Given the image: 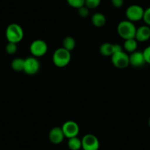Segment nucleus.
Listing matches in <instances>:
<instances>
[{
    "instance_id": "f257e3e1",
    "label": "nucleus",
    "mask_w": 150,
    "mask_h": 150,
    "mask_svg": "<svg viewBox=\"0 0 150 150\" xmlns=\"http://www.w3.org/2000/svg\"><path fill=\"white\" fill-rule=\"evenodd\" d=\"M24 35L23 28L16 23L9 24L5 31V36L8 42L15 44H18L22 41L24 38Z\"/></svg>"
},
{
    "instance_id": "f03ea898",
    "label": "nucleus",
    "mask_w": 150,
    "mask_h": 150,
    "mask_svg": "<svg viewBox=\"0 0 150 150\" xmlns=\"http://www.w3.org/2000/svg\"><path fill=\"white\" fill-rule=\"evenodd\" d=\"M136 29L134 23L128 20L120 21L117 26L118 34L122 38L125 40L135 38Z\"/></svg>"
},
{
    "instance_id": "7ed1b4c3",
    "label": "nucleus",
    "mask_w": 150,
    "mask_h": 150,
    "mask_svg": "<svg viewBox=\"0 0 150 150\" xmlns=\"http://www.w3.org/2000/svg\"><path fill=\"white\" fill-rule=\"evenodd\" d=\"M71 59V52L64 48H58L54 52L52 55V62L58 68H63L69 65Z\"/></svg>"
},
{
    "instance_id": "20e7f679",
    "label": "nucleus",
    "mask_w": 150,
    "mask_h": 150,
    "mask_svg": "<svg viewBox=\"0 0 150 150\" xmlns=\"http://www.w3.org/2000/svg\"><path fill=\"white\" fill-rule=\"evenodd\" d=\"M110 58L112 65L118 69H125L129 65V55L123 50L115 52L111 56Z\"/></svg>"
},
{
    "instance_id": "39448f33",
    "label": "nucleus",
    "mask_w": 150,
    "mask_h": 150,
    "mask_svg": "<svg viewBox=\"0 0 150 150\" xmlns=\"http://www.w3.org/2000/svg\"><path fill=\"white\" fill-rule=\"evenodd\" d=\"M30 53L33 57H40L45 55L48 51V45L44 41L37 39L33 41L30 46Z\"/></svg>"
},
{
    "instance_id": "423d86ee",
    "label": "nucleus",
    "mask_w": 150,
    "mask_h": 150,
    "mask_svg": "<svg viewBox=\"0 0 150 150\" xmlns=\"http://www.w3.org/2000/svg\"><path fill=\"white\" fill-rule=\"evenodd\" d=\"M144 9L141 6L138 5H132L127 8L125 11L127 20L132 22L143 20Z\"/></svg>"
},
{
    "instance_id": "0eeeda50",
    "label": "nucleus",
    "mask_w": 150,
    "mask_h": 150,
    "mask_svg": "<svg viewBox=\"0 0 150 150\" xmlns=\"http://www.w3.org/2000/svg\"><path fill=\"white\" fill-rule=\"evenodd\" d=\"M40 67H41V64L37 57L30 56L24 59V66L23 71H24V73L27 74H35L40 70Z\"/></svg>"
},
{
    "instance_id": "6e6552de",
    "label": "nucleus",
    "mask_w": 150,
    "mask_h": 150,
    "mask_svg": "<svg viewBox=\"0 0 150 150\" xmlns=\"http://www.w3.org/2000/svg\"><path fill=\"white\" fill-rule=\"evenodd\" d=\"M82 148L83 150H98L99 141L93 134H86L82 138Z\"/></svg>"
},
{
    "instance_id": "1a4fd4ad",
    "label": "nucleus",
    "mask_w": 150,
    "mask_h": 150,
    "mask_svg": "<svg viewBox=\"0 0 150 150\" xmlns=\"http://www.w3.org/2000/svg\"><path fill=\"white\" fill-rule=\"evenodd\" d=\"M66 138H71L77 137L80 132V127L74 121H67L61 127Z\"/></svg>"
},
{
    "instance_id": "9d476101",
    "label": "nucleus",
    "mask_w": 150,
    "mask_h": 150,
    "mask_svg": "<svg viewBox=\"0 0 150 150\" xmlns=\"http://www.w3.org/2000/svg\"><path fill=\"white\" fill-rule=\"evenodd\" d=\"M123 50L122 47L119 44H112L110 43H104L99 47V52L105 57H111L116 52Z\"/></svg>"
},
{
    "instance_id": "9b49d317",
    "label": "nucleus",
    "mask_w": 150,
    "mask_h": 150,
    "mask_svg": "<svg viewBox=\"0 0 150 150\" xmlns=\"http://www.w3.org/2000/svg\"><path fill=\"white\" fill-rule=\"evenodd\" d=\"M65 138L63 129L60 127H54L49 133V139L52 144H59L63 142Z\"/></svg>"
},
{
    "instance_id": "f8f14e48",
    "label": "nucleus",
    "mask_w": 150,
    "mask_h": 150,
    "mask_svg": "<svg viewBox=\"0 0 150 150\" xmlns=\"http://www.w3.org/2000/svg\"><path fill=\"white\" fill-rule=\"evenodd\" d=\"M150 38V27L142 25L136 29L135 39L138 42H146Z\"/></svg>"
},
{
    "instance_id": "ddd939ff",
    "label": "nucleus",
    "mask_w": 150,
    "mask_h": 150,
    "mask_svg": "<svg viewBox=\"0 0 150 150\" xmlns=\"http://www.w3.org/2000/svg\"><path fill=\"white\" fill-rule=\"evenodd\" d=\"M129 65L134 67H141L146 63L145 59H144L143 52L135 51L134 52L130 53V55H129Z\"/></svg>"
},
{
    "instance_id": "4468645a",
    "label": "nucleus",
    "mask_w": 150,
    "mask_h": 150,
    "mask_svg": "<svg viewBox=\"0 0 150 150\" xmlns=\"http://www.w3.org/2000/svg\"><path fill=\"white\" fill-rule=\"evenodd\" d=\"M91 23L96 27H102L106 23V17L102 13H96L91 16Z\"/></svg>"
},
{
    "instance_id": "2eb2a0df",
    "label": "nucleus",
    "mask_w": 150,
    "mask_h": 150,
    "mask_svg": "<svg viewBox=\"0 0 150 150\" xmlns=\"http://www.w3.org/2000/svg\"><path fill=\"white\" fill-rule=\"evenodd\" d=\"M123 47L126 52L132 53L137 50L138 41L135 38H129V39L125 40Z\"/></svg>"
},
{
    "instance_id": "dca6fc26",
    "label": "nucleus",
    "mask_w": 150,
    "mask_h": 150,
    "mask_svg": "<svg viewBox=\"0 0 150 150\" xmlns=\"http://www.w3.org/2000/svg\"><path fill=\"white\" fill-rule=\"evenodd\" d=\"M68 146L71 150H80L82 148V141L77 136L69 138Z\"/></svg>"
},
{
    "instance_id": "f3484780",
    "label": "nucleus",
    "mask_w": 150,
    "mask_h": 150,
    "mask_svg": "<svg viewBox=\"0 0 150 150\" xmlns=\"http://www.w3.org/2000/svg\"><path fill=\"white\" fill-rule=\"evenodd\" d=\"M76 47V41L71 36H67L63 41V48L71 52Z\"/></svg>"
},
{
    "instance_id": "a211bd4d",
    "label": "nucleus",
    "mask_w": 150,
    "mask_h": 150,
    "mask_svg": "<svg viewBox=\"0 0 150 150\" xmlns=\"http://www.w3.org/2000/svg\"><path fill=\"white\" fill-rule=\"evenodd\" d=\"M24 59L21 57H16L11 62V68L13 71L17 72L24 71Z\"/></svg>"
},
{
    "instance_id": "6ab92c4d",
    "label": "nucleus",
    "mask_w": 150,
    "mask_h": 150,
    "mask_svg": "<svg viewBox=\"0 0 150 150\" xmlns=\"http://www.w3.org/2000/svg\"><path fill=\"white\" fill-rule=\"evenodd\" d=\"M66 2H67L68 5L71 8L78 9L81 7L85 6L86 0H66Z\"/></svg>"
},
{
    "instance_id": "aec40b11",
    "label": "nucleus",
    "mask_w": 150,
    "mask_h": 150,
    "mask_svg": "<svg viewBox=\"0 0 150 150\" xmlns=\"http://www.w3.org/2000/svg\"><path fill=\"white\" fill-rule=\"evenodd\" d=\"M102 0H86L85 6L87 7L89 10L95 9L100 5Z\"/></svg>"
},
{
    "instance_id": "412c9836",
    "label": "nucleus",
    "mask_w": 150,
    "mask_h": 150,
    "mask_svg": "<svg viewBox=\"0 0 150 150\" xmlns=\"http://www.w3.org/2000/svg\"><path fill=\"white\" fill-rule=\"evenodd\" d=\"M17 50H18V47H17V44H15V43L8 42L5 47V51L9 54H15Z\"/></svg>"
},
{
    "instance_id": "4be33fe9",
    "label": "nucleus",
    "mask_w": 150,
    "mask_h": 150,
    "mask_svg": "<svg viewBox=\"0 0 150 150\" xmlns=\"http://www.w3.org/2000/svg\"><path fill=\"white\" fill-rule=\"evenodd\" d=\"M77 13H78L79 16H80L81 18H86L89 16V9L86 6H83L81 8H78L77 9Z\"/></svg>"
},
{
    "instance_id": "5701e85b",
    "label": "nucleus",
    "mask_w": 150,
    "mask_h": 150,
    "mask_svg": "<svg viewBox=\"0 0 150 150\" xmlns=\"http://www.w3.org/2000/svg\"><path fill=\"white\" fill-rule=\"evenodd\" d=\"M143 20L145 22L146 25L150 26V7L144 10V16H143Z\"/></svg>"
},
{
    "instance_id": "b1692460",
    "label": "nucleus",
    "mask_w": 150,
    "mask_h": 150,
    "mask_svg": "<svg viewBox=\"0 0 150 150\" xmlns=\"http://www.w3.org/2000/svg\"><path fill=\"white\" fill-rule=\"evenodd\" d=\"M143 54H144L146 63L150 65V46L144 49V50L143 51Z\"/></svg>"
},
{
    "instance_id": "393cba45",
    "label": "nucleus",
    "mask_w": 150,
    "mask_h": 150,
    "mask_svg": "<svg viewBox=\"0 0 150 150\" xmlns=\"http://www.w3.org/2000/svg\"><path fill=\"white\" fill-rule=\"evenodd\" d=\"M111 4L114 8H120L124 5V0H111Z\"/></svg>"
},
{
    "instance_id": "a878e982",
    "label": "nucleus",
    "mask_w": 150,
    "mask_h": 150,
    "mask_svg": "<svg viewBox=\"0 0 150 150\" xmlns=\"http://www.w3.org/2000/svg\"><path fill=\"white\" fill-rule=\"evenodd\" d=\"M148 125L150 128V117H149V121H148Z\"/></svg>"
}]
</instances>
